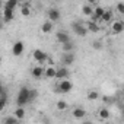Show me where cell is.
I'll list each match as a JSON object with an SVG mask.
<instances>
[{
	"mask_svg": "<svg viewBox=\"0 0 124 124\" xmlns=\"http://www.w3.org/2000/svg\"><path fill=\"white\" fill-rule=\"evenodd\" d=\"M28 102H29V89L26 86H22L19 89V93H18V98H16V104H18V107L23 108V105H26Z\"/></svg>",
	"mask_w": 124,
	"mask_h": 124,
	"instance_id": "cell-1",
	"label": "cell"
},
{
	"mask_svg": "<svg viewBox=\"0 0 124 124\" xmlns=\"http://www.w3.org/2000/svg\"><path fill=\"white\" fill-rule=\"evenodd\" d=\"M73 85L70 80H60L58 85L54 88V92H58V93H69L72 91Z\"/></svg>",
	"mask_w": 124,
	"mask_h": 124,
	"instance_id": "cell-2",
	"label": "cell"
},
{
	"mask_svg": "<svg viewBox=\"0 0 124 124\" xmlns=\"http://www.w3.org/2000/svg\"><path fill=\"white\" fill-rule=\"evenodd\" d=\"M69 69L67 67H60V69H55V78L57 80H69Z\"/></svg>",
	"mask_w": 124,
	"mask_h": 124,
	"instance_id": "cell-3",
	"label": "cell"
},
{
	"mask_svg": "<svg viewBox=\"0 0 124 124\" xmlns=\"http://www.w3.org/2000/svg\"><path fill=\"white\" fill-rule=\"evenodd\" d=\"M72 29H73L75 34H78L79 37H86V34H88L86 26H83L80 22H73V23H72Z\"/></svg>",
	"mask_w": 124,
	"mask_h": 124,
	"instance_id": "cell-4",
	"label": "cell"
},
{
	"mask_svg": "<svg viewBox=\"0 0 124 124\" xmlns=\"http://www.w3.org/2000/svg\"><path fill=\"white\" fill-rule=\"evenodd\" d=\"M23 50H25V44H23L22 41H16V42L13 44V47H12V53H13L15 57L22 55V54H23Z\"/></svg>",
	"mask_w": 124,
	"mask_h": 124,
	"instance_id": "cell-5",
	"label": "cell"
},
{
	"mask_svg": "<svg viewBox=\"0 0 124 124\" xmlns=\"http://www.w3.org/2000/svg\"><path fill=\"white\" fill-rule=\"evenodd\" d=\"M61 63L64 64V67L73 64L75 63V54L73 53H63V55H61Z\"/></svg>",
	"mask_w": 124,
	"mask_h": 124,
	"instance_id": "cell-6",
	"label": "cell"
},
{
	"mask_svg": "<svg viewBox=\"0 0 124 124\" xmlns=\"http://www.w3.org/2000/svg\"><path fill=\"white\" fill-rule=\"evenodd\" d=\"M32 55H34V58H35V61H38V63H39V64H42V63H44V61H45V60L48 58V55H47V53H44L42 50H35Z\"/></svg>",
	"mask_w": 124,
	"mask_h": 124,
	"instance_id": "cell-7",
	"label": "cell"
},
{
	"mask_svg": "<svg viewBox=\"0 0 124 124\" xmlns=\"http://www.w3.org/2000/svg\"><path fill=\"white\" fill-rule=\"evenodd\" d=\"M55 38H57V41L63 45V44H66V42H69L70 41V37L64 32V31H58L57 34H55Z\"/></svg>",
	"mask_w": 124,
	"mask_h": 124,
	"instance_id": "cell-8",
	"label": "cell"
},
{
	"mask_svg": "<svg viewBox=\"0 0 124 124\" xmlns=\"http://www.w3.org/2000/svg\"><path fill=\"white\" fill-rule=\"evenodd\" d=\"M60 19V10L58 9H50L48 10V21L51 22V23H54V22H57Z\"/></svg>",
	"mask_w": 124,
	"mask_h": 124,
	"instance_id": "cell-9",
	"label": "cell"
},
{
	"mask_svg": "<svg viewBox=\"0 0 124 124\" xmlns=\"http://www.w3.org/2000/svg\"><path fill=\"white\" fill-rule=\"evenodd\" d=\"M124 31V22L123 21H117L112 23V32L114 34H121Z\"/></svg>",
	"mask_w": 124,
	"mask_h": 124,
	"instance_id": "cell-10",
	"label": "cell"
},
{
	"mask_svg": "<svg viewBox=\"0 0 124 124\" xmlns=\"http://www.w3.org/2000/svg\"><path fill=\"white\" fill-rule=\"evenodd\" d=\"M44 67L42 66H35L34 69H32V76L35 78V79H39V78H42V75H44Z\"/></svg>",
	"mask_w": 124,
	"mask_h": 124,
	"instance_id": "cell-11",
	"label": "cell"
},
{
	"mask_svg": "<svg viewBox=\"0 0 124 124\" xmlns=\"http://www.w3.org/2000/svg\"><path fill=\"white\" fill-rule=\"evenodd\" d=\"M73 117H75L76 120H82V118L86 117V111H85L83 108H75V109H73Z\"/></svg>",
	"mask_w": 124,
	"mask_h": 124,
	"instance_id": "cell-12",
	"label": "cell"
},
{
	"mask_svg": "<svg viewBox=\"0 0 124 124\" xmlns=\"http://www.w3.org/2000/svg\"><path fill=\"white\" fill-rule=\"evenodd\" d=\"M86 29H88L89 32H99V31H101V26H99L96 22L89 21V22H88V25H86Z\"/></svg>",
	"mask_w": 124,
	"mask_h": 124,
	"instance_id": "cell-13",
	"label": "cell"
},
{
	"mask_svg": "<svg viewBox=\"0 0 124 124\" xmlns=\"http://www.w3.org/2000/svg\"><path fill=\"white\" fill-rule=\"evenodd\" d=\"M111 21H112V10H105L99 19V23L101 22H111Z\"/></svg>",
	"mask_w": 124,
	"mask_h": 124,
	"instance_id": "cell-14",
	"label": "cell"
},
{
	"mask_svg": "<svg viewBox=\"0 0 124 124\" xmlns=\"http://www.w3.org/2000/svg\"><path fill=\"white\" fill-rule=\"evenodd\" d=\"M44 76L48 78V79H54V78H55V69H54V66L47 67V69L44 70Z\"/></svg>",
	"mask_w": 124,
	"mask_h": 124,
	"instance_id": "cell-15",
	"label": "cell"
},
{
	"mask_svg": "<svg viewBox=\"0 0 124 124\" xmlns=\"http://www.w3.org/2000/svg\"><path fill=\"white\" fill-rule=\"evenodd\" d=\"M3 19H5V22H10V21H13V10L5 9V10H3Z\"/></svg>",
	"mask_w": 124,
	"mask_h": 124,
	"instance_id": "cell-16",
	"label": "cell"
},
{
	"mask_svg": "<svg viewBox=\"0 0 124 124\" xmlns=\"http://www.w3.org/2000/svg\"><path fill=\"white\" fill-rule=\"evenodd\" d=\"M82 13L86 15V16H92V15H93V8H92L91 5H85V6L82 8Z\"/></svg>",
	"mask_w": 124,
	"mask_h": 124,
	"instance_id": "cell-17",
	"label": "cell"
},
{
	"mask_svg": "<svg viewBox=\"0 0 124 124\" xmlns=\"http://www.w3.org/2000/svg\"><path fill=\"white\" fill-rule=\"evenodd\" d=\"M41 29H42L44 34H50V32L53 31V23H51L50 21H47V22L42 23V28H41Z\"/></svg>",
	"mask_w": 124,
	"mask_h": 124,
	"instance_id": "cell-18",
	"label": "cell"
},
{
	"mask_svg": "<svg viewBox=\"0 0 124 124\" xmlns=\"http://www.w3.org/2000/svg\"><path fill=\"white\" fill-rule=\"evenodd\" d=\"M16 6H18V0H9V2H6V5H5V9L15 10Z\"/></svg>",
	"mask_w": 124,
	"mask_h": 124,
	"instance_id": "cell-19",
	"label": "cell"
},
{
	"mask_svg": "<svg viewBox=\"0 0 124 124\" xmlns=\"http://www.w3.org/2000/svg\"><path fill=\"white\" fill-rule=\"evenodd\" d=\"M15 118H18V120H21V118H23L25 117V109L22 108V107H18L16 109H15V115H13Z\"/></svg>",
	"mask_w": 124,
	"mask_h": 124,
	"instance_id": "cell-20",
	"label": "cell"
},
{
	"mask_svg": "<svg viewBox=\"0 0 124 124\" xmlns=\"http://www.w3.org/2000/svg\"><path fill=\"white\" fill-rule=\"evenodd\" d=\"M98 114H99V118H102V120H108L109 115H111L109 114V109H107V108H101Z\"/></svg>",
	"mask_w": 124,
	"mask_h": 124,
	"instance_id": "cell-21",
	"label": "cell"
},
{
	"mask_svg": "<svg viewBox=\"0 0 124 124\" xmlns=\"http://www.w3.org/2000/svg\"><path fill=\"white\" fill-rule=\"evenodd\" d=\"M99 98V92L98 91H89L88 92V99L89 101H96Z\"/></svg>",
	"mask_w": 124,
	"mask_h": 124,
	"instance_id": "cell-22",
	"label": "cell"
},
{
	"mask_svg": "<svg viewBox=\"0 0 124 124\" xmlns=\"http://www.w3.org/2000/svg\"><path fill=\"white\" fill-rule=\"evenodd\" d=\"M6 105H8V95H2L0 96V112L5 109Z\"/></svg>",
	"mask_w": 124,
	"mask_h": 124,
	"instance_id": "cell-23",
	"label": "cell"
},
{
	"mask_svg": "<svg viewBox=\"0 0 124 124\" xmlns=\"http://www.w3.org/2000/svg\"><path fill=\"white\" fill-rule=\"evenodd\" d=\"M73 42L72 41H69V42H66V44H63V47H61V48H63V51L64 53H72V50H73Z\"/></svg>",
	"mask_w": 124,
	"mask_h": 124,
	"instance_id": "cell-24",
	"label": "cell"
},
{
	"mask_svg": "<svg viewBox=\"0 0 124 124\" xmlns=\"http://www.w3.org/2000/svg\"><path fill=\"white\" fill-rule=\"evenodd\" d=\"M67 107H69V105H67L66 101H58V102H57V109H58V111H64V109H67Z\"/></svg>",
	"mask_w": 124,
	"mask_h": 124,
	"instance_id": "cell-25",
	"label": "cell"
},
{
	"mask_svg": "<svg viewBox=\"0 0 124 124\" xmlns=\"http://www.w3.org/2000/svg\"><path fill=\"white\" fill-rule=\"evenodd\" d=\"M21 13H22L23 16H29V15H31V9H29V5H28V3L22 6V9H21Z\"/></svg>",
	"mask_w": 124,
	"mask_h": 124,
	"instance_id": "cell-26",
	"label": "cell"
},
{
	"mask_svg": "<svg viewBox=\"0 0 124 124\" xmlns=\"http://www.w3.org/2000/svg\"><path fill=\"white\" fill-rule=\"evenodd\" d=\"M37 96H38V92L35 89H29V102H32Z\"/></svg>",
	"mask_w": 124,
	"mask_h": 124,
	"instance_id": "cell-27",
	"label": "cell"
},
{
	"mask_svg": "<svg viewBox=\"0 0 124 124\" xmlns=\"http://www.w3.org/2000/svg\"><path fill=\"white\" fill-rule=\"evenodd\" d=\"M102 99L105 104H114V101H115V98H112V96H104Z\"/></svg>",
	"mask_w": 124,
	"mask_h": 124,
	"instance_id": "cell-28",
	"label": "cell"
},
{
	"mask_svg": "<svg viewBox=\"0 0 124 124\" xmlns=\"http://www.w3.org/2000/svg\"><path fill=\"white\" fill-rule=\"evenodd\" d=\"M92 47H93L95 50H101V48H102V42H101V41H93Z\"/></svg>",
	"mask_w": 124,
	"mask_h": 124,
	"instance_id": "cell-29",
	"label": "cell"
},
{
	"mask_svg": "<svg viewBox=\"0 0 124 124\" xmlns=\"http://www.w3.org/2000/svg\"><path fill=\"white\" fill-rule=\"evenodd\" d=\"M117 10H118L120 13H124V3H123V2L117 3Z\"/></svg>",
	"mask_w": 124,
	"mask_h": 124,
	"instance_id": "cell-30",
	"label": "cell"
},
{
	"mask_svg": "<svg viewBox=\"0 0 124 124\" xmlns=\"http://www.w3.org/2000/svg\"><path fill=\"white\" fill-rule=\"evenodd\" d=\"M5 123H18V118H15V117H8V118L5 120Z\"/></svg>",
	"mask_w": 124,
	"mask_h": 124,
	"instance_id": "cell-31",
	"label": "cell"
},
{
	"mask_svg": "<svg viewBox=\"0 0 124 124\" xmlns=\"http://www.w3.org/2000/svg\"><path fill=\"white\" fill-rule=\"evenodd\" d=\"M82 124H93V123H92V121H91V120H85V121H83V123H82Z\"/></svg>",
	"mask_w": 124,
	"mask_h": 124,
	"instance_id": "cell-32",
	"label": "cell"
},
{
	"mask_svg": "<svg viewBox=\"0 0 124 124\" xmlns=\"http://www.w3.org/2000/svg\"><path fill=\"white\" fill-rule=\"evenodd\" d=\"M2 29H3V23H2V22H0V31H2Z\"/></svg>",
	"mask_w": 124,
	"mask_h": 124,
	"instance_id": "cell-33",
	"label": "cell"
},
{
	"mask_svg": "<svg viewBox=\"0 0 124 124\" xmlns=\"http://www.w3.org/2000/svg\"><path fill=\"white\" fill-rule=\"evenodd\" d=\"M5 124H19V121L18 123H5Z\"/></svg>",
	"mask_w": 124,
	"mask_h": 124,
	"instance_id": "cell-34",
	"label": "cell"
},
{
	"mask_svg": "<svg viewBox=\"0 0 124 124\" xmlns=\"http://www.w3.org/2000/svg\"><path fill=\"white\" fill-rule=\"evenodd\" d=\"M0 63H2V55H0Z\"/></svg>",
	"mask_w": 124,
	"mask_h": 124,
	"instance_id": "cell-35",
	"label": "cell"
},
{
	"mask_svg": "<svg viewBox=\"0 0 124 124\" xmlns=\"http://www.w3.org/2000/svg\"><path fill=\"white\" fill-rule=\"evenodd\" d=\"M0 5H2V2H0Z\"/></svg>",
	"mask_w": 124,
	"mask_h": 124,
	"instance_id": "cell-36",
	"label": "cell"
},
{
	"mask_svg": "<svg viewBox=\"0 0 124 124\" xmlns=\"http://www.w3.org/2000/svg\"><path fill=\"white\" fill-rule=\"evenodd\" d=\"M107 124H108V123H107Z\"/></svg>",
	"mask_w": 124,
	"mask_h": 124,
	"instance_id": "cell-37",
	"label": "cell"
}]
</instances>
